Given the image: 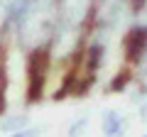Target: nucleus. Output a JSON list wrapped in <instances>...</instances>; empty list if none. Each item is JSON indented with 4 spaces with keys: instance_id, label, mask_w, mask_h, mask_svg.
Instances as JSON below:
<instances>
[{
    "instance_id": "nucleus-5",
    "label": "nucleus",
    "mask_w": 147,
    "mask_h": 137,
    "mask_svg": "<svg viewBox=\"0 0 147 137\" xmlns=\"http://www.w3.org/2000/svg\"><path fill=\"white\" fill-rule=\"evenodd\" d=\"M135 113H137V120L142 125H147V95H140L135 103Z\"/></svg>"
},
{
    "instance_id": "nucleus-4",
    "label": "nucleus",
    "mask_w": 147,
    "mask_h": 137,
    "mask_svg": "<svg viewBox=\"0 0 147 137\" xmlns=\"http://www.w3.org/2000/svg\"><path fill=\"white\" fill-rule=\"evenodd\" d=\"M44 132H47V125H34V122H30L27 127H22V130L12 132L7 137H42Z\"/></svg>"
},
{
    "instance_id": "nucleus-1",
    "label": "nucleus",
    "mask_w": 147,
    "mask_h": 137,
    "mask_svg": "<svg viewBox=\"0 0 147 137\" xmlns=\"http://www.w3.org/2000/svg\"><path fill=\"white\" fill-rule=\"evenodd\" d=\"M98 130L103 137H127L132 130V120L123 108H103L98 115Z\"/></svg>"
},
{
    "instance_id": "nucleus-3",
    "label": "nucleus",
    "mask_w": 147,
    "mask_h": 137,
    "mask_svg": "<svg viewBox=\"0 0 147 137\" xmlns=\"http://www.w3.org/2000/svg\"><path fill=\"white\" fill-rule=\"evenodd\" d=\"M91 127V115L88 113H81V115L71 118V122L66 125V137H84Z\"/></svg>"
},
{
    "instance_id": "nucleus-6",
    "label": "nucleus",
    "mask_w": 147,
    "mask_h": 137,
    "mask_svg": "<svg viewBox=\"0 0 147 137\" xmlns=\"http://www.w3.org/2000/svg\"><path fill=\"white\" fill-rule=\"evenodd\" d=\"M140 137H147V132H142V135H140Z\"/></svg>"
},
{
    "instance_id": "nucleus-2",
    "label": "nucleus",
    "mask_w": 147,
    "mask_h": 137,
    "mask_svg": "<svg viewBox=\"0 0 147 137\" xmlns=\"http://www.w3.org/2000/svg\"><path fill=\"white\" fill-rule=\"evenodd\" d=\"M30 115L27 113H15V115H7V118H3L0 120V135H12V132H17V130H22V127H27L30 125Z\"/></svg>"
}]
</instances>
